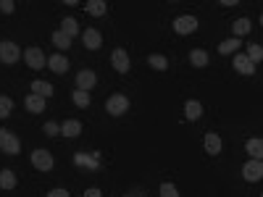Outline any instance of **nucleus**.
<instances>
[{
	"instance_id": "7ed1b4c3",
	"label": "nucleus",
	"mask_w": 263,
	"mask_h": 197,
	"mask_svg": "<svg viewBox=\"0 0 263 197\" xmlns=\"http://www.w3.org/2000/svg\"><path fill=\"white\" fill-rule=\"evenodd\" d=\"M0 150L8 153V155H16L18 150H21V145H18V137L8 129H0Z\"/></svg>"
},
{
	"instance_id": "72a5a7b5",
	"label": "nucleus",
	"mask_w": 263,
	"mask_h": 197,
	"mask_svg": "<svg viewBox=\"0 0 263 197\" xmlns=\"http://www.w3.org/2000/svg\"><path fill=\"white\" fill-rule=\"evenodd\" d=\"M48 197H69V192H66V189H50Z\"/></svg>"
},
{
	"instance_id": "6ab92c4d",
	"label": "nucleus",
	"mask_w": 263,
	"mask_h": 197,
	"mask_svg": "<svg viewBox=\"0 0 263 197\" xmlns=\"http://www.w3.org/2000/svg\"><path fill=\"white\" fill-rule=\"evenodd\" d=\"M32 92L40 95V97H50V95H53V84H50V82H42V79H34V82H32Z\"/></svg>"
},
{
	"instance_id": "393cba45",
	"label": "nucleus",
	"mask_w": 263,
	"mask_h": 197,
	"mask_svg": "<svg viewBox=\"0 0 263 197\" xmlns=\"http://www.w3.org/2000/svg\"><path fill=\"white\" fill-rule=\"evenodd\" d=\"M234 50H239V40H237V37L224 40V42L218 45V53H221V56H229V53H234Z\"/></svg>"
},
{
	"instance_id": "cd10ccee",
	"label": "nucleus",
	"mask_w": 263,
	"mask_h": 197,
	"mask_svg": "<svg viewBox=\"0 0 263 197\" xmlns=\"http://www.w3.org/2000/svg\"><path fill=\"white\" fill-rule=\"evenodd\" d=\"M147 63L153 66L156 71H166V68H168V61H166L163 56H147Z\"/></svg>"
},
{
	"instance_id": "2eb2a0df",
	"label": "nucleus",
	"mask_w": 263,
	"mask_h": 197,
	"mask_svg": "<svg viewBox=\"0 0 263 197\" xmlns=\"http://www.w3.org/2000/svg\"><path fill=\"white\" fill-rule=\"evenodd\" d=\"M61 134H63V137H79V134H82V124H79L77 118L63 121V124H61Z\"/></svg>"
},
{
	"instance_id": "7c9ffc66",
	"label": "nucleus",
	"mask_w": 263,
	"mask_h": 197,
	"mask_svg": "<svg viewBox=\"0 0 263 197\" xmlns=\"http://www.w3.org/2000/svg\"><path fill=\"white\" fill-rule=\"evenodd\" d=\"M74 160H77L79 166H90V168H98V160H95V158H84V153H79V155L74 158Z\"/></svg>"
},
{
	"instance_id": "c85d7f7f",
	"label": "nucleus",
	"mask_w": 263,
	"mask_h": 197,
	"mask_svg": "<svg viewBox=\"0 0 263 197\" xmlns=\"http://www.w3.org/2000/svg\"><path fill=\"white\" fill-rule=\"evenodd\" d=\"M248 58H250V63L255 66V63L263 58V47H260V45H250V47H248Z\"/></svg>"
},
{
	"instance_id": "a211bd4d",
	"label": "nucleus",
	"mask_w": 263,
	"mask_h": 197,
	"mask_svg": "<svg viewBox=\"0 0 263 197\" xmlns=\"http://www.w3.org/2000/svg\"><path fill=\"white\" fill-rule=\"evenodd\" d=\"M245 150H248V155H250V160H260V155H263V139H248V145H245Z\"/></svg>"
},
{
	"instance_id": "ddd939ff",
	"label": "nucleus",
	"mask_w": 263,
	"mask_h": 197,
	"mask_svg": "<svg viewBox=\"0 0 263 197\" xmlns=\"http://www.w3.org/2000/svg\"><path fill=\"white\" fill-rule=\"evenodd\" d=\"M24 105H27V111L29 113H45V97H40V95H27V100H24Z\"/></svg>"
},
{
	"instance_id": "9b49d317",
	"label": "nucleus",
	"mask_w": 263,
	"mask_h": 197,
	"mask_svg": "<svg viewBox=\"0 0 263 197\" xmlns=\"http://www.w3.org/2000/svg\"><path fill=\"white\" fill-rule=\"evenodd\" d=\"M234 68L239 71V74H245V77L255 74V66L250 63V58L245 56V53H237V56H234Z\"/></svg>"
},
{
	"instance_id": "1a4fd4ad",
	"label": "nucleus",
	"mask_w": 263,
	"mask_h": 197,
	"mask_svg": "<svg viewBox=\"0 0 263 197\" xmlns=\"http://www.w3.org/2000/svg\"><path fill=\"white\" fill-rule=\"evenodd\" d=\"M98 84V77H95V71H90V68H82L79 74H77V89H84V92H90L92 87Z\"/></svg>"
},
{
	"instance_id": "c756f323",
	"label": "nucleus",
	"mask_w": 263,
	"mask_h": 197,
	"mask_svg": "<svg viewBox=\"0 0 263 197\" xmlns=\"http://www.w3.org/2000/svg\"><path fill=\"white\" fill-rule=\"evenodd\" d=\"M161 197H179V192H177V187L171 182H163L161 184Z\"/></svg>"
},
{
	"instance_id": "2f4dec72",
	"label": "nucleus",
	"mask_w": 263,
	"mask_h": 197,
	"mask_svg": "<svg viewBox=\"0 0 263 197\" xmlns=\"http://www.w3.org/2000/svg\"><path fill=\"white\" fill-rule=\"evenodd\" d=\"M16 11V6H13V0H0V13H6V16H11Z\"/></svg>"
},
{
	"instance_id": "f257e3e1",
	"label": "nucleus",
	"mask_w": 263,
	"mask_h": 197,
	"mask_svg": "<svg viewBox=\"0 0 263 197\" xmlns=\"http://www.w3.org/2000/svg\"><path fill=\"white\" fill-rule=\"evenodd\" d=\"M18 58H21V50H18L16 42H11V40L0 42V61H3L6 66H13Z\"/></svg>"
},
{
	"instance_id": "4468645a",
	"label": "nucleus",
	"mask_w": 263,
	"mask_h": 197,
	"mask_svg": "<svg viewBox=\"0 0 263 197\" xmlns=\"http://www.w3.org/2000/svg\"><path fill=\"white\" fill-rule=\"evenodd\" d=\"M203 145H205V150H208V155H218L221 153V137L216 132H208L205 139H203Z\"/></svg>"
},
{
	"instance_id": "6e6552de",
	"label": "nucleus",
	"mask_w": 263,
	"mask_h": 197,
	"mask_svg": "<svg viewBox=\"0 0 263 197\" xmlns=\"http://www.w3.org/2000/svg\"><path fill=\"white\" fill-rule=\"evenodd\" d=\"M195 29H198L195 16H179V19H174V32L177 34H192Z\"/></svg>"
},
{
	"instance_id": "a878e982",
	"label": "nucleus",
	"mask_w": 263,
	"mask_h": 197,
	"mask_svg": "<svg viewBox=\"0 0 263 197\" xmlns=\"http://www.w3.org/2000/svg\"><path fill=\"white\" fill-rule=\"evenodd\" d=\"M71 100H74V105H77V108H87V105H90V92H84V89H77V92L71 95Z\"/></svg>"
},
{
	"instance_id": "4be33fe9",
	"label": "nucleus",
	"mask_w": 263,
	"mask_h": 197,
	"mask_svg": "<svg viewBox=\"0 0 263 197\" xmlns=\"http://www.w3.org/2000/svg\"><path fill=\"white\" fill-rule=\"evenodd\" d=\"M190 63L192 66H198V68H203L205 63H208V53H205V50H190Z\"/></svg>"
},
{
	"instance_id": "39448f33",
	"label": "nucleus",
	"mask_w": 263,
	"mask_h": 197,
	"mask_svg": "<svg viewBox=\"0 0 263 197\" xmlns=\"http://www.w3.org/2000/svg\"><path fill=\"white\" fill-rule=\"evenodd\" d=\"M111 63H114V68L119 71V74H126L129 66H132V61H129V56H126L124 47H116L114 53H111Z\"/></svg>"
},
{
	"instance_id": "f3484780",
	"label": "nucleus",
	"mask_w": 263,
	"mask_h": 197,
	"mask_svg": "<svg viewBox=\"0 0 263 197\" xmlns=\"http://www.w3.org/2000/svg\"><path fill=\"white\" fill-rule=\"evenodd\" d=\"M84 11H87L90 16H105L108 6H105V0H87V3H84Z\"/></svg>"
},
{
	"instance_id": "dca6fc26",
	"label": "nucleus",
	"mask_w": 263,
	"mask_h": 197,
	"mask_svg": "<svg viewBox=\"0 0 263 197\" xmlns=\"http://www.w3.org/2000/svg\"><path fill=\"white\" fill-rule=\"evenodd\" d=\"M184 116L190 118V121H198V118L203 116V105H200L198 100H187V103H184Z\"/></svg>"
},
{
	"instance_id": "5701e85b",
	"label": "nucleus",
	"mask_w": 263,
	"mask_h": 197,
	"mask_svg": "<svg viewBox=\"0 0 263 197\" xmlns=\"http://www.w3.org/2000/svg\"><path fill=\"white\" fill-rule=\"evenodd\" d=\"M250 29H253L250 19H237V21H234V27H232V32H234V37H237V40L242 37V34H248Z\"/></svg>"
},
{
	"instance_id": "f03ea898",
	"label": "nucleus",
	"mask_w": 263,
	"mask_h": 197,
	"mask_svg": "<svg viewBox=\"0 0 263 197\" xmlns=\"http://www.w3.org/2000/svg\"><path fill=\"white\" fill-rule=\"evenodd\" d=\"M105 111H108L111 116H124V113L129 111V100H126V95H111L108 103H105Z\"/></svg>"
},
{
	"instance_id": "20e7f679",
	"label": "nucleus",
	"mask_w": 263,
	"mask_h": 197,
	"mask_svg": "<svg viewBox=\"0 0 263 197\" xmlns=\"http://www.w3.org/2000/svg\"><path fill=\"white\" fill-rule=\"evenodd\" d=\"M24 63H27L29 68H42V66L48 63L42 47H27V50H24Z\"/></svg>"
},
{
	"instance_id": "412c9836",
	"label": "nucleus",
	"mask_w": 263,
	"mask_h": 197,
	"mask_svg": "<svg viewBox=\"0 0 263 197\" xmlns=\"http://www.w3.org/2000/svg\"><path fill=\"white\" fill-rule=\"evenodd\" d=\"M0 187H3V189H13V187H16V174H13L11 168L0 171Z\"/></svg>"
},
{
	"instance_id": "423d86ee",
	"label": "nucleus",
	"mask_w": 263,
	"mask_h": 197,
	"mask_svg": "<svg viewBox=\"0 0 263 197\" xmlns=\"http://www.w3.org/2000/svg\"><path fill=\"white\" fill-rule=\"evenodd\" d=\"M32 166L37 171H50L53 168V155L48 150H34L32 153Z\"/></svg>"
},
{
	"instance_id": "f8f14e48",
	"label": "nucleus",
	"mask_w": 263,
	"mask_h": 197,
	"mask_svg": "<svg viewBox=\"0 0 263 197\" xmlns=\"http://www.w3.org/2000/svg\"><path fill=\"white\" fill-rule=\"evenodd\" d=\"M82 42H84L87 50H98V47L103 45V37H100V32H98V29H84Z\"/></svg>"
},
{
	"instance_id": "b1692460",
	"label": "nucleus",
	"mask_w": 263,
	"mask_h": 197,
	"mask_svg": "<svg viewBox=\"0 0 263 197\" xmlns=\"http://www.w3.org/2000/svg\"><path fill=\"white\" fill-rule=\"evenodd\" d=\"M53 45L58 50H69L71 47V37H66V34L58 29V32H53Z\"/></svg>"
},
{
	"instance_id": "0eeeda50",
	"label": "nucleus",
	"mask_w": 263,
	"mask_h": 197,
	"mask_svg": "<svg viewBox=\"0 0 263 197\" xmlns=\"http://www.w3.org/2000/svg\"><path fill=\"white\" fill-rule=\"evenodd\" d=\"M242 176H245L248 182H260L263 179V163L260 160H248V163L242 166Z\"/></svg>"
},
{
	"instance_id": "473e14b6",
	"label": "nucleus",
	"mask_w": 263,
	"mask_h": 197,
	"mask_svg": "<svg viewBox=\"0 0 263 197\" xmlns=\"http://www.w3.org/2000/svg\"><path fill=\"white\" fill-rule=\"evenodd\" d=\"M45 134H48V137H55V134H61V127H58V124H55V121H48V124H45Z\"/></svg>"
},
{
	"instance_id": "9d476101",
	"label": "nucleus",
	"mask_w": 263,
	"mask_h": 197,
	"mask_svg": "<svg viewBox=\"0 0 263 197\" xmlns=\"http://www.w3.org/2000/svg\"><path fill=\"white\" fill-rule=\"evenodd\" d=\"M48 66H50L53 74H66L69 71V58L63 56V53H55V56L48 58Z\"/></svg>"
},
{
	"instance_id": "bb28decb",
	"label": "nucleus",
	"mask_w": 263,
	"mask_h": 197,
	"mask_svg": "<svg viewBox=\"0 0 263 197\" xmlns=\"http://www.w3.org/2000/svg\"><path fill=\"white\" fill-rule=\"evenodd\" d=\"M11 111H13V103H11V97L0 95V118H8V116H11Z\"/></svg>"
},
{
	"instance_id": "aec40b11",
	"label": "nucleus",
	"mask_w": 263,
	"mask_h": 197,
	"mask_svg": "<svg viewBox=\"0 0 263 197\" xmlns=\"http://www.w3.org/2000/svg\"><path fill=\"white\" fill-rule=\"evenodd\" d=\"M61 32L66 34V37H77V34H79V24H77V19H71V16H66V19L61 21Z\"/></svg>"
},
{
	"instance_id": "f704fd0d",
	"label": "nucleus",
	"mask_w": 263,
	"mask_h": 197,
	"mask_svg": "<svg viewBox=\"0 0 263 197\" xmlns=\"http://www.w3.org/2000/svg\"><path fill=\"white\" fill-rule=\"evenodd\" d=\"M82 197H100V189H98V187H90V189H87Z\"/></svg>"
}]
</instances>
